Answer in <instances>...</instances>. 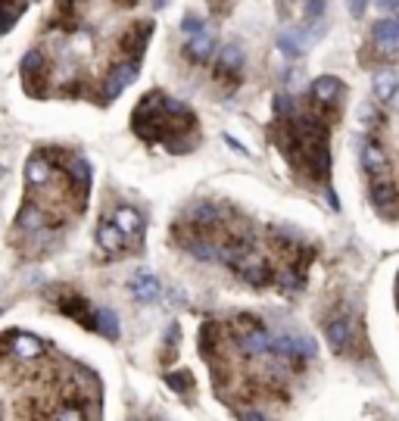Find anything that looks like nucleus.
<instances>
[{"instance_id":"30","label":"nucleus","mask_w":399,"mask_h":421,"mask_svg":"<svg viewBox=\"0 0 399 421\" xmlns=\"http://www.w3.org/2000/svg\"><path fill=\"white\" fill-rule=\"evenodd\" d=\"M324 13V0H306V16L312 23H318V16Z\"/></svg>"},{"instance_id":"12","label":"nucleus","mask_w":399,"mask_h":421,"mask_svg":"<svg viewBox=\"0 0 399 421\" xmlns=\"http://www.w3.org/2000/svg\"><path fill=\"white\" fill-rule=\"evenodd\" d=\"M362 165H365L368 175H384L387 172V153H384V147L374 137H368L365 147H362Z\"/></svg>"},{"instance_id":"27","label":"nucleus","mask_w":399,"mask_h":421,"mask_svg":"<svg viewBox=\"0 0 399 421\" xmlns=\"http://www.w3.org/2000/svg\"><path fill=\"white\" fill-rule=\"evenodd\" d=\"M50 415H53V418H66V421H72V418H84L88 412H82L78 406H60V409H53Z\"/></svg>"},{"instance_id":"25","label":"nucleus","mask_w":399,"mask_h":421,"mask_svg":"<svg viewBox=\"0 0 399 421\" xmlns=\"http://www.w3.org/2000/svg\"><path fill=\"white\" fill-rule=\"evenodd\" d=\"M165 384H169L175 394L187 396V390L194 387V377H191V372H169V375H165Z\"/></svg>"},{"instance_id":"34","label":"nucleus","mask_w":399,"mask_h":421,"mask_svg":"<svg viewBox=\"0 0 399 421\" xmlns=\"http://www.w3.org/2000/svg\"><path fill=\"white\" fill-rule=\"evenodd\" d=\"M56 4H60L63 10H66V6H72V4H75V0H56Z\"/></svg>"},{"instance_id":"37","label":"nucleus","mask_w":399,"mask_h":421,"mask_svg":"<svg viewBox=\"0 0 399 421\" xmlns=\"http://www.w3.org/2000/svg\"><path fill=\"white\" fill-rule=\"evenodd\" d=\"M396 19H399V10H396Z\"/></svg>"},{"instance_id":"24","label":"nucleus","mask_w":399,"mask_h":421,"mask_svg":"<svg viewBox=\"0 0 399 421\" xmlns=\"http://www.w3.org/2000/svg\"><path fill=\"white\" fill-rule=\"evenodd\" d=\"M44 69V54L41 50H28L23 56V75L25 78H38V72Z\"/></svg>"},{"instance_id":"32","label":"nucleus","mask_w":399,"mask_h":421,"mask_svg":"<svg viewBox=\"0 0 399 421\" xmlns=\"http://www.w3.org/2000/svg\"><path fill=\"white\" fill-rule=\"evenodd\" d=\"M374 4L381 6V10H393V13L399 10V0H374Z\"/></svg>"},{"instance_id":"26","label":"nucleus","mask_w":399,"mask_h":421,"mask_svg":"<svg viewBox=\"0 0 399 421\" xmlns=\"http://www.w3.org/2000/svg\"><path fill=\"white\" fill-rule=\"evenodd\" d=\"M372 200L377 203V206H387V203L393 200V187H390L384 178H377V175L372 181Z\"/></svg>"},{"instance_id":"15","label":"nucleus","mask_w":399,"mask_h":421,"mask_svg":"<svg viewBox=\"0 0 399 421\" xmlns=\"http://www.w3.org/2000/svg\"><path fill=\"white\" fill-rule=\"evenodd\" d=\"M16 228L28 231V234H38V231L50 228V225H47V213L41 206H34V203H25L23 213H19V219H16Z\"/></svg>"},{"instance_id":"3","label":"nucleus","mask_w":399,"mask_h":421,"mask_svg":"<svg viewBox=\"0 0 399 421\" xmlns=\"http://www.w3.org/2000/svg\"><path fill=\"white\" fill-rule=\"evenodd\" d=\"M137 78V60H128V63H119L115 69H110V75H106V82H103V94L100 97L103 100H115L122 91L128 88Z\"/></svg>"},{"instance_id":"10","label":"nucleus","mask_w":399,"mask_h":421,"mask_svg":"<svg viewBox=\"0 0 399 421\" xmlns=\"http://www.w3.org/2000/svg\"><path fill=\"white\" fill-rule=\"evenodd\" d=\"M50 178H53V165H50V159L44 156H32L25 163V181L32 191H38V187L50 184Z\"/></svg>"},{"instance_id":"7","label":"nucleus","mask_w":399,"mask_h":421,"mask_svg":"<svg viewBox=\"0 0 399 421\" xmlns=\"http://www.w3.org/2000/svg\"><path fill=\"white\" fill-rule=\"evenodd\" d=\"M128 241H132V237H128L115 222H100L97 225V244H100V250L103 253H113L115 256V253L125 250Z\"/></svg>"},{"instance_id":"8","label":"nucleus","mask_w":399,"mask_h":421,"mask_svg":"<svg viewBox=\"0 0 399 421\" xmlns=\"http://www.w3.org/2000/svg\"><path fill=\"white\" fill-rule=\"evenodd\" d=\"M63 312H66L69 318H75L78 325H84V328H97V312H91V306H88V300L84 296H63L60 303H56Z\"/></svg>"},{"instance_id":"31","label":"nucleus","mask_w":399,"mask_h":421,"mask_svg":"<svg viewBox=\"0 0 399 421\" xmlns=\"http://www.w3.org/2000/svg\"><path fill=\"white\" fill-rule=\"evenodd\" d=\"M346 4H350V13L355 19L362 16V13H365V6H368V0H346Z\"/></svg>"},{"instance_id":"18","label":"nucleus","mask_w":399,"mask_h":421,"mask_svg":"<svg viewBox=\"0 0 399 421\" xmlns=\"http://www.w3.org/2000/svg\"><path fill=\"white\" fill-rule=\"evenodd\" d=\"M353 340V322L350 318H334V322L328 325V344L334 353H343L346 346H350Z\"/></svg>"},{"instance_id":"11","label":"nucleus","mask_w":399,"mask_h":421,"mask_svg":"<svg viewBox=\"0 0 399 421\" xmlns=\"http://www.w3.org/2000/svg\"><path fill=\"white\" fill-rule=\"evenodd\" d=\"M374 47L384 54H393L399 50V19H384L374 25Z\"/></svg>"},{"instance_id":"1","label":"nucleus","mask_w":399,"mask_h":421,"mask_svg":"<svg viewBox=\"0 0 399 421\" xmlns=\"http://www.w3.org/2000/svg\"><path fill=\"white\" fill-rule=\"evenodd\" d=\"M237 346H241L246 356H272V334H268L256 318H241Z\"/></svg>"},{"instance_id":"4","label":"nucleus","mask_w":399,"mask_h":421,"mask_svg":"<svg viewBox=\"0 0 399 421\" xmlns=\"http://www.w3.org/2000/svg\"><path fill=\"white\" fill-rule=\"evenodd\" d=\"M224 215H228V209H222L219 203H197V206H191V213H187V219H191L194 231H200V234H206V231L219 228L224 222Z\"/></svg>"},{"instance_id":"22","label":"nucleus","mask_w":399,"mask_h":421,"mask_svg":"<svg viewBox=\"0 0 399 421\" xmlns=\"http://www.w3.org/2000/svg\"><path fill=\"white\" fill-rule=\"evenodd\" d=\"M23 13H25V0H0V34L10 32Z\"/></svg>"},{"instance_id":"35","label":"nucleus","mask_w":399,"mask_h":421,"mask_svg":"<svg viewBox=\"0 0 399 421\" xmlns=\"http://www.w3.org/2000/svg\"><path fill=\"white\" fill-rule=\"evenodd\" d=\"M390 106H393V110H399V91H396V97L390 100Z\"/></svg>"},{"instance_id":"14","label":"nucleus","mask_w":399,"mask_h":421,"mask_svg":"<svg viewBox=\"0 0 399 421\" xmlns=\"http://www.w3.org/2000/svg\"><path fill=\"white\" fill-rule=\"evenodd\" d=\"M132 294H134L137 303H156L159 294H163V287H159V281L153 278V275L141 272V275H134L132 278Z\"/></svg>"},{"instance_id":"16","label":"nucleus","mask_w":399,"mask_h":421,"mask_svg":"<svg viewBox=\"0 0 399 421\" xmlns=\"http://www.w3.org/2000/svg\"><path fill=\"white\" fill-rule=\"evenodd\" d=\"M399 91V72L396 69H381L374 75V97L381 100V103H390V100L396 97Z\"/></svg>"},{"instance_id":"9","label":"nucleus","mask_w":399,"mask_h":421,"mask_svg":"<svg viewBox=\"0 0 399 421\" xmlns=\"http://www.w3.org/2000/svg\"><path fill=\"white\" fill-rule=\"evenodd\" d=\"M150 34H153V25L150 23H137L132 32H125V38H122V50L125 54H132V60H141L144 47H147Z\"/></svg>"},{"instance_id":"5","label":"nucleus","mask_w":399,"mask_h":421,"mask_svg":"<svg viewBox=\"0 0 399 421\" xmlns=\"http://www.w3.org/2000/svg\"><path fill=\"white\" fill-rule=\"evenodd\" d=\"M6 353L16 356L19 362H34L44 356V344L34 334H10L6 337Z\"/></svg>"},{"instance_id":"6","label":"nucleus","mask_w":399,"mask_h":421,"mask_svg":"<svg viewBox=\"0 0 399 421\" xmlns=\"http://www.w3.org/2000/svg\"><path fill=\"white\" fill-rule=\"evenodd\" d=\"M184 54L191 63H206L209 56L215 54V34L209 28H203L197 34H187V44H184Z\"/></svg>"},{"instance_id":"36","label":"nucleus","mask_w":399,"mask_h":421,"mask_svg":"<svg viewBox=\"0 0 399 421\" xmlns=\"http://www.w3.org/2000/svg\"><path fill=\"white\" fill-rule=\"evenodd\" d=\"M0 178H4V169H0Z\"/></svg>"},{"instance_id":"33","label":"nucleus","mask_w":399,"mask_h":421,"mask_svg":"<svg viewBox=\"0 0 399 421\" xmlns=\"http://www.w3.org/2000/svg\"><path fill=\"white\" fill-rule=\"evenodd\" d=\"M241 418H265V412H259V409H243Z\"/></svg>"},{"instance_id":"23","label":"nucleus","mask_w":399,"mask_h":421,"mask_svg":"<svg viewBox=\"0 0 399 421\" xmlns=\"http://www.w3.org/2000/svg\"><path fill=\"white\" fill-rule=\"evenodd\" d=\"M94 331H100L110 340L119 337V318H115V312L113 309H97V328Z\"/></svg>"},{"instance_id":"28","label":"nucleus","mask_w":399,"mask_h":421,"mask_svg":"<svg viewBox=\"0 0 399 421\" xmlns=\"http://www.w3.org/2000/svg\"><path fill=\"white\" fill-rule=\"evenodd\" d=\"M359 122H362V128H374V122H377V110H374V103H365L359 110Z\"/></svg>"},{"instance_id":"13","label":"nucleus","mask_w":399,"mask_h":421,"mask_svg":"<svg viewBox=\"0 0 399 421\" xmlns=\"http://www.w3.org/2000/svg\"><path fill=\"white\" fill-rule=\"evenodd\" d=\"M306 44H312L309 34L303 32V28H287V32L278 34V50L284 56H290V60H296V56L306 50Z\"/></svg>"},{"instance_id":"29","label":"nucleus","mask_w":399,"mask_h":421,"mask_svg":"<svg viewBox=\"0 0 399 421\" xmlns=\"http://www.w3.org/2000/svg\"><path fill=\"white\" fill-rule=\"evenodd\" d=\"M203 19H197V16H184V23H181V32L184 34H197V32H203Z\"/></svg>"},{"instance_id":"19","label":"nucleus","mask_w":399,"mask_h":421,"mask_svg":"<svg viewBox=\"0 0 399 421\" xmlns=\"http://www.w3.org/2000/svg\"><path fill=\"white\" fill-rule=\"evenodd\" d=\"M243 69V50L237 44H228L219 50V75H237Z\"/></svg>"},{"instance_id":"21","label":"nucleus","mask_w":399,"mask_h":421,"mask_svg":"<svg viewBox=\"0 0 399 421\" xmlns=\"http://www.w3.org/2000/svg\"><path fill=\"white\" fill-rule=\"evenodd\" d=\"M340 94V82L331 75H322L312 82V97H315V103H334Z\"/></svg>"},{"instance_id":"20","label":"nucleus","mask_w":399,"mask_h":421,"mask_svg":"<svg viewBox=\"0 0 399 421\" xmlns=\"http://www.w3.org/2000/svg\"><path fill=\"white\" fill-rule=\"evenodd\" d=\"M69 172H72V187L78 184V200H84L88 197V191H91V165L84 163L82 156H75L72 159V165H69Z\"/></svg>"},{"instance_id":"17","label":"nucleus","mask_w":399,"mask_h":421,"mask_svg":"<svg viewBox=\"0 0 399 421\" xmlns=\"http://www.w3.org/2000/svg\"><path fill=\"white\" fill-rule=\"evenodd\" d=\"M113 222L119 225L128 237H141L144 234V215L137 213L134 206H119L115 209V215H113Z\"/></svg>"},{"instance_id":"2","label":"nucleus","mask_w":399,"mask_h":421,"mask_svg":"<svg viewBox=\"0 0 399 421\" xmlns=\"http://www.w3.org/2000/svg\"><path fill=\"white\" fill-rule=\"evenodd\" d=\"M234 272L241 275V278L246 281V284H256V287L268 284V278H272V268H268V263H265L262 256H259L256 250H246L243 256L237 259Z\"/></svg>"}]
</instances>
